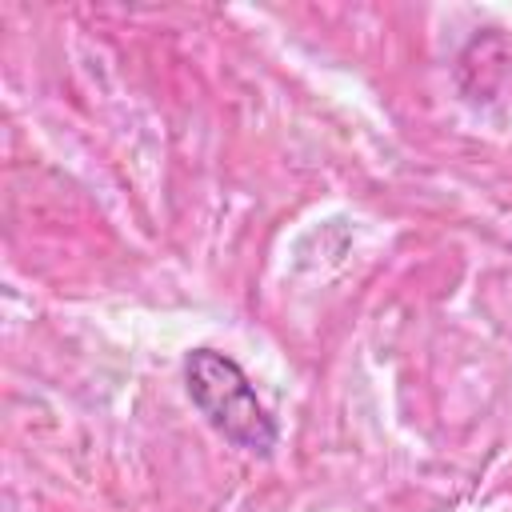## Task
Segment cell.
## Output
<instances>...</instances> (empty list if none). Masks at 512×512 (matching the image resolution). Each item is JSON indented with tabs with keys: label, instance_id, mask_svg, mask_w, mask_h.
Segmentation results:
<instances>
[{
	"label": "cell",
	"instance_id": "1",
	"mask_svg": "<svg viewBox=\"0 0 512 512\" xmlns=\"http://www.w3.org/2000/svg\"><path fill=\"white\" fill-rule=\"evenodd\" d=\"M184 384L196 404V412L236 448L268 456L276 448V424L268 408L260 404L252 380L244 368L216 352V348H192L184 360Z\"/></svg>",
	"mask_w": 512,
	"mask_h": 512
}]
</instances>
